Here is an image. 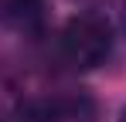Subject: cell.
Segmentation results:
<instances>
[{"label":"cell","instance_id":"1","mask_svg":"<svg viewBox=\"0 0 126 122\" xmlns=\"http://www.w3.org/2000/svg\"><path fill=\"white\" fill-rule=\"evenodd\" d=\"M116 48V24L102 10H79L58 31V58L72 71H92Z\"/></svg>","mask_w":126,"mask_h":122},{"label":"cell","instance_id":"2","mask_svg":"<svg viewBox=\"0 0 126 122\" xmlns=\"http://www.w3.org/2000/svg\"><path fill=\"white\" fill-rule=\"evenodd\" d=\"M119 31H123V37H126V0H123V10H119Z\"/></svg>","mask_w":126,"mask_h":122},{"label":"cell","instance_id":"3","mask_svg":"<svg viewBox=\"0 0 126 122\" xmlns=\"http://www.w3.org/2000/svg\"><path fill=\"white\" fill-rule=\"evenodd\" d=\"M119 122H126V105H123V112H119Z\"/></svg>","mask_w":126,"mask_h":122}]
</instances>
